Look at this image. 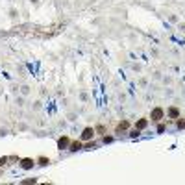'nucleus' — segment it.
Here are the masks:
<instances>
[{
  "mask_svg": "<svg viewBox=\"0 0 185 185\" xmlns=\"http://www.w3.org/2000/svg\"><path fill=\"white\" fill-rule=\"evenodd\" d=\"M178 126L180 128H185V120H178Z\"/></svg>",
  "mask_w": 185,
  "mask_h": 185,
  "instance_id": "obj_10",
  "label": "nucleus"
},
{
  "mask_svg": "<svg viewBox=\"0 0 185 185\" xmlns=\"http://www.w3.org/2000/svg\"><path fill=\"white\" fill-rule=\"evenodd\" d=\"M37 163H39V165H43V167H44V165H48V163H50V161H48V159H46V157H39V159H37Z\"/></svg>",
  "mask_w": 185,
  "mask_h": 185,
  "instance_id": "obj_9",
  "label": "nucleus"
},
{
  "mask_svg": "<svg viewBox=\"0 0 185 185\" xmlns=\"http://www.w3.org/2000/svg\"><path fill=\"white\" fill-rule=\"evenodd\" d=\"M21 165H22V168H26V170H28V168L34 167V159H22Z\"/></svg>",
  "mask_w": 185,
  "mask_h": 185,
  "instance_id": "obj_4",
  "label": "nucleus"
},
{
  "mask_svg": "<svg viewBox=\"0 0 185 185\" xmlns=\"http://www.w3.org/2000/svg\"><path fill=\"white\" fill-rule=\"evenodd\" d=\"M128 126H130V124H128V122H126V120H122V122H120V124L117 126V130H126Z\"/></svg>",
  "mask_w": 185,
  "mask_h": 185,
  "instance_id": "obj_8",
  "label": "nucleus"
},
{
  "mask_svg": "<svg viewBox=\"0 0 185 185\" xmlns=\"http://www.w3.org/2000/svg\"><path fill=\"white\" fill-rule=\"evenodd\" d=\"M163 118V109L161 107H156V109L152 111V120H161Z\"/></svg>",
  "mask_w": 185,
  "mask_h": 185,
  "instance_id": "obj_3",
  "label": "nucleus"
},
{
  "mask_svg": "<svg viewBox=\"0 0 185 185\" xmlns=\"http://www.w3.org/2000/svg\"><path fill=\"white\" fill-rule=\"evenodd\" d=\"M146 124H148V120H146V118H141V120H139L137 124H135V128H137V130H144Z\"/></svg>",
  "mask_w": 185,
  "mask_h": 185,
  "instance_id": "obj_5",
  "label": "nucleus"
},
{
  "mask_svg": "<svg viewBox=\"0 0 185 185\" xmlns=\"http://www.w3.org/2000/svg\"><path fill=\"white\" fill-rule=\"evenodd\" d=\"M69 146H70V139H69V137H61L59 141H57V148H59V150L69 148Z\"/></svg>",
  "mask_w": 185,
  "mask_h": 185,
  "instance_id": "obj_1",
  "label": "nucleus"
},
{
  "mask_svg": "<svg viewBox=\"0 0 185 185\" xmlns=\"http://www.w3.org/2000/svg\"><path fill=\"white\" fill-rule=\"evenodd\" d=\"M168 115H170L172 118H178V115H180V111L176 109V107H170V109H168Z\"/></svg>",
  "mask_w": 185,
  "mask_h": 185,
  "instance_id": "obj_7",
  "label": "nucleus"
},
{
  "mask_svg": "<svg viewBox=\"0 0 185 185\" xmlns=\"http://www.w3.org/2000/svg\"><path fill=\"white\" fill-rule=\"evenodd\" d=\"M80 148H82V141H72V143H70V150H72V152L80 150Z\"/></svg>",
  "mask_w": 185,
  "mask_h": 185,
  "instance_id": "obj_6",
  "label": "nucleus"
},
{
  "mask_svg": "<svg viewBox=\"0 0 185 185\" xmlns=\"http://www.w3.org/2000/svg\"><path fill=\"white\" fill-rule=\"evenodd\" d=\"M92 135H95V130H92V128H85L83 133H82V139H83V141H89V139H92Z\"/></svg>",
  "mask_w": 185,
  "mask_h": 185,
  "instance_id": "obj_2",
  "label": "nucleus"
}]
</instances>
